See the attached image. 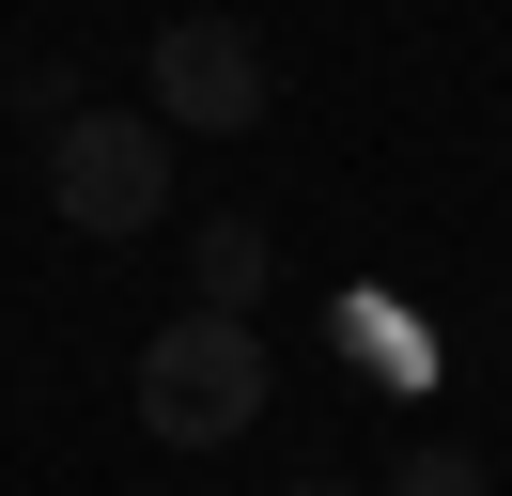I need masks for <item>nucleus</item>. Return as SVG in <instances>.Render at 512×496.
<instances>
[{"instance_id": "obj_2", "label": "nucleus", "mask_w": 512, "mask_h": 496, "mask_svg": "<svg viewBox=\"0 0 512 496\" xmlns=\"http://www.w3.org/2000/svg\"><path fill=\"white\" fill-rule=\"evenodd\" d=\"M47 217H63L78 248H125L171 217V124L156 109H78L47 124Z\"/></svg>"}, {"instance_id": "obj_5", "label": "nucleus", "mask_w": 512, "mask_h": 496, "mask_svg": "<svg viewBox=\"0 0 512 496\" xmlns=\"http://www.w3.org/2000/svg\"><path fill=\"white\" fill-rule=\"evenodd\" d=\"M373 496H481V450H404Z\"/></svg>"}, {"instance_id": "obj_3", "label": "nucleus", "mask_w": 512, "mask_h": 496, "mask_svg": "<svg viewBox=\"0 0 512 496\" xmlns=\"http://www.w3.org/2000/svg\"><path fill=\"white\" fill-rule=\"evenodd\" d=\"M264 93H280V62H264L249 16H171L156 31V124L171 140H249Z\"/></svg>"}, {"instance_id": "obj_6", "label": "nucleus", "mask_w": 512, "mask_h": 496, "mask_svg": "<svg viewBox=\"0 0 512 496\" xmlns=\"http://www.w3.org/2000/svg\"><path fill=\"white\" fill-rule=\"evenodd\" d=\"M295 496H357V481H295Z\"/></svg>"}, {"instance_id": "obj_4", "label": "nucleus", "mask_w": 512, "mask_h": 496, "mask_svg": "<svg viewBox=\"0 0 512 496\" xmlns=\"http://www.w3.org/2000/svg\"><path fill=\"white\" fill-rule=\"evenodd\" d=\"M264 279H280L264 217H202L187 233V310H264Z\"/></svg>"}, {"instance_id": "obj_1", "label": "nucleus", "mask_w": 512, "mask_h": 496, "mask_svg": "<svg viewBox=\"0 0 512 496\" xmlns=\"http://www.w3.org/2000/svg\"><path fill=\"white\" fill-rule=\"evenodd\" d=\"M264 326L249 310H171L156 341H140V434L156 450H233V434L264 419Z\"/></svg>"}]
</instances>
